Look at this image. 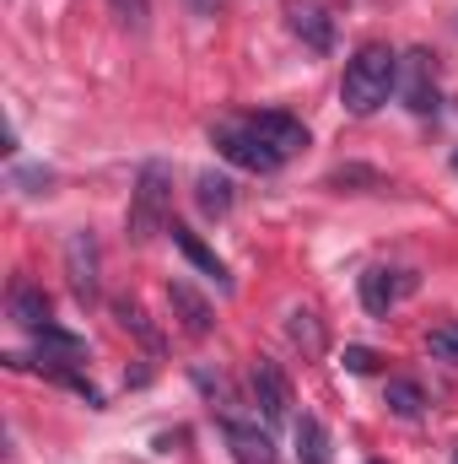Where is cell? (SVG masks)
Segmentation results:
<instances>
[{
    "mask_svg": "<svg viewBox=\"0 0 458 464\" xmlns=\"http://www.w3.org/2000/svg\"><path fill=\"white\" fill-rule=\"evenodd\" d=\"M399 98H405L410 114H421V119H432L437 109H443L432 49H410V54H399Z\"/></svg>",
    "mask_w": 458,
    "mask_h": 464,
    "instance_id": "obj_4",
    "label": "cell"
},
{
    "mask_svg": "<svg viewBox=\"0 0 458 464\" xmlns=\"http://www.w3.org/2000/svg\"><path fill=\"white\" fill-rule=\"evenodd\" d=\"M410 292H415V276H410V270L372 265V270L361 276V308H367L372 319H388V308H394L399 297H410Z\"/></svg>",
    "mask_w": 458,
    "mask_h": 464,
    "instance_id": "obj_7",
    "label": "cell"
},
{
    "mask_svg": "<svg viewBox=\"0 0 458 464\" xmlns=\"http://www.w3.org/2000/svg\"><path fill=\"white\" fill-rule=\"evenodd\" d=\"M286 335L308 351V356L324 351V330H319V314H313V308H291V314H286Z\"/></svg>",
    "mask_w": 458,
    "mask_h": 464,
    "instance_id": "obj_19",
    "label": "cell"
},
{
    "mask_svg": "<svg viewBox=\"0 0 458 464\" xmlns=\"http://www.w3.org/2000/svg\"><path fill=\"white\" fill-rule=\"evenodd\" d=\"M65 276H71V292L76 303H98V276H103V259H98V237L92 227H76L65 237Z\"/></svg>",
    "mask_w": 458,
    "mask_h": 464,
    "instance_id": "obj_5",
    "label": "cell"
},
{
    "mask_svg": "<svg viewBox=\"0 0 458 464\" xmlns=\"http://www.w3.org/2000/svg\"><path fill=\"white\" fill-rule=\"evenodd\" d=\"M388 92H399V54H394L383 38H372V44H361V49L345 60L340 103H345V114L367 119L388 103Z\"/></svg>",
    "mask_w": 458,
    "mask_h": 464,
    "instance_id": "obj_1",
    "label": "cell"
},
{
    "mask_svg": "<svg viewBox=\"0 0 458 464\" xmlns=\"http://www.w3.org/2000/svg\"><path fill=\"white\" fill-rule=\"evenodd\" d=\"M167 303H173V319L184 324V335H195V341H205L211 330H216V308L178 276V281H167Z\"/></svg>",
    "mask_w": 458,
    "mask_h": 464,
    "instance_id": "obj_10",
    "label": "cell"
},
{
    "mask_svg": "<svg viewBox=\"0 0 458 464\" xmlns=\"http://www.w3.org/2000/svg\"><path fill=\"white\" fill-rule=\"evenodd\" d=\"M297 459L302 464H329V432L319 416H302L297 421Z\"/></svg>",
    "mask_w": 458,
    "mask_h": 464,
    "instance_id": "obj_17",
    "label": "cell"
},
{
    "mask_svg": "<svg viewBox=\"0 0 458 464\" xmlns=\"http://www.w3.org/2000/svg\"><path fill=\"white\" fill-rule=\"evenodd\" d=\"M167 200H173V168L167 162H146L135 189H129V217H124L129 243H151L157 232H167Z\"/></svg>",
    "mask_w": 458,
    "mask_h": 464,
    "instance_id": "obj_2",
    "label": "cell"
},
{
    "mask_svg": "<svg viewBox=\"0 0 458 464\" xmlns=\"http://www.w3.org/2000/svg\"><path fill=\"white\" fill-rule=\"evenodd\" d=\"M114 319H119V324H124V330H129V335H135L146 351H162V335L151 330V319H146V308H140V303L119 297V303H114Z\"/></svg>",
    "mask_w": 458,
    "mask_h": 464,
    "instance_id": "obj_18",
    "label": "cell"
},
{
    "mask_svg": "<svg viewBox=\"0 0 458 464\" xmlns=\"http://www.w3.org/2000/svg\"><path fill=\"white\" fill-rule=\"evenodd\" d=\"M340 367H345V372H372V367H377V351H372V346H345Z\"/></svg>",
    "mask_w": 458,
    "mask_h": 464,
    "instance_id": "obj_23",
    "label": "cell"
},
{
    "mask_svg": "<svg viewBox=\"0 0 458 464\" xmlns=\"http://www.w3.org/2000/svg\"><path fill=\"white\" fill-rule=\"evenodd\" d=\"M383 405H388L399 421H415V416L426 411V394H421L415 378H388V383H383Z\"/></svg>",
    "mask_w": 458,
    "mask_h": 464,
    "instance_id": "obj_16",
    "label": "cell"
},
{
    "mask_svg": "<svg viewBox=\"0 0 458 464\" xmlns=\"http://www.w3.org/2000/svg\"><path fill=\"white\" fill-rule=\"evenodd\" d=\"M248 389H253V405H259V416H264L270 427L291 416V383H286V372H281L270 356H253V367H248Z\"/></svg>",
    "mask_w": 458,
    "mask_h": 464,
    "instance_id": "obj_6",
    "label": "cell"
},
{
    "mask_svg": "<svg viewBox=\"0 0 458 464\" xmlns=\"http://www.w3.org/2000/svg\"><path fill=\"white\" fill-rule=\"evenodd\" d=\"M211 146L227 157L232 168H243V173H275V168H281V157L259 140V130H253L248 119H222V124H211Z\"/></svg>",
    "mask_w": 458,
    "mask_h": 464,
    "instance_id": "obj_3",
    "label": "cell"
},
{
    "mask_svg": "<svg viewBox=\"0 0 458 464\" xmlns=\"http://www.w3.org/2000/svg\"><path fill=\"white\" fill-rule=\"evenodd\" d=\"M453 173H458V151H453Z\"/></svg>",
    "mask_w": 458,
    "mask_h": 464,
    "instance_id": "obj_25",
    "label": "cell"
},
{
    "mask_svg": "<svg viewBox=\"0 0 458 464\" xmlns=\"http://www.w3.org/2000/svg\"><path fill=\"white\" fill-rule=\"evenodd\" d=\"M109 11L129 33H146V22H151V0H109Z\"/></svg>",
    "mask_w": 458,
    "mask_h": 464,
    "instance_id": "obj_21",
    "label": "cell"
},
{
    "mask_svg": "<svg viewBox=\"0 0 458 464\" xmlns=\"http://www.w3.org/2000/svg\"><path fill=\"white\" fill-rule=\"evenodd\" d=\"M426 351H432L437 362H453V367H458V319L432 324V330H426Z\"/></svg>",
    "mask_w": 458,
    "mask_h": 464,
    "instance_id": "obj_20",
    "label": "cell"
},
{
    "mask_svg": "<svg viewBox=\"0 0 458 464\" xmlns=\"http://www.w3.org/2000/svg\"><path fill=\"white\" fill-rule=\"evenodd\" d=\"M189 5H195L200 16H216V11H222V0H189Z\"/></svg>",
    "mask_w": 458,
    "mask_h": 464,
    "instance_id": "obj_24",
    "label": "cell"
},
{
    "mask_svg": "<svg viewBox=\"0 0 458 464\" xmlns=\"http://www.w3.org/2000/svg\"><path fill=\"white\" fill-rule=\"evenodd\" d=\"M195 200H200V211H205L211 222H222L232 211V200H237V195H232V179L216 173V168H205V173L195 179Z\"/></svg>",
    "mask_w": 458,
    "mask_h": 464,
    "instance_id": "obj_15",
    "label": "cell"
},
{
    "mask_svg": "<svg viewBox=\"0 0 458 464\" xmlns=\"http://www.w3.org/2000/svg\"><path fill=\"white\" fill-rule=\"evenodd\" d=\"M286 16H291V33H297V38H308V49H319V54H329V49H335V22H329V11H324V5H313V0H291V5H286Z\"/></svg>",
    "mask_w": 458,
    "mask_h": 464,
    "instance_id": "obj_12",
    "label": "cell"
},
{
    "mask_svg": "<svg viewBox=\"0 0 458 464\" xmlns=\"http://www.w3.org/2000/svg\"><path fill=\"white\" fill-rule=\"evenodd\" d=\"M453 464H458V449H453Z\"/></svg>",
    "mask_w": 458,
    "mask_h": 464,
    "instance_id": "obj_26",
    "label": "cell"
},
{
    "mask_svg": "<svg viewBox=\"0 0 458 464\" xmlns=\"http://www.w3.org/2000/svg\"><path fill=\"white\" fill-rule=\"evenodd\" d=\"M329 184H335V189H345V184H372V189H383V173L350 162V168H335V173H329Z\"/></svg>",
    "mask_w": 458,
    "mask_h": 464,
    "instance_id": "obj_22",
    "label": "cell"
},
{
    "mask_svg": "<svg viewBox=\"0 0 458 464\" xmlns=\"http://www.w3.org/2000/svg\"><path fill=\"white\" fill-rule=\"evenodd\" d=\"M5 308H11V324H22V330H33V335L49 324V297H43V286H33V281H11Z\"/></svg>",
    "mask_w": 458,
    "mask_h": 464,
    "instance_id": "obj_14",
    "label": "cell"
},
{
    "mask_svg": "<svg viewBox=\"0 0 458 464\" xmlns=\"http://www.w3.org/2000/svg\"><path fill=\"white\" fill-rule=\"evenodd\" d=\"M167 237H173V248H178V254H184V259H189V265H195L200 276H211V281H216L222 292H232V276H227V265L216 259V248H211V243H205L200 232H189L184 222H167Z\"/></svg>",
    "mask_w": 458,
    "mask_h": 464,
    "instance_id": "obj_11",
    "label": "cell"
},
{
    "mask_svg": "<svg viewBox=\"0 0 458 464\" xmlns=\"http://www.w3.org/2000/svg\"><path fill=\"white\" fill-rule=\"evenodd\" d=\"M222 432H227V449L237 464H275V443H270L264 427H253V421H222Z\"/></svg>",
    "mask_w": 458,
    "mask_h": 464,
    "instance_id": "obj_13",
    "label": "cell"
},
{
    "mask_svg": "<svg viewBox=\"0 0 458 464\" xmlns=\"http://www.w3.org/2000/svg\"><path fill=\"white\" fill-rule=\"evenodd\" d=\"M81 362H87V341H81V335H71V330H60V324H43V330H38V367H43L49 378L71 372V367H81Z\"/></svg>",
    "mask_w": 458,
    "mask_h": 464,
    "instance_id": "obj_9",
    "label": "cell"
},
{
    "mask_svg": "<svg viewBox=\"0 0 458 464\" xmlns=\"http://www.w3.org/2000/svg\"><path fill=\"white\" fill-rule=\"evenodd\" d=\"M248 124L259 130V140L286 162V157H297L302 146H308V124L297 114H281V109H264V114H248Z\"/></svg>",
    "mask_w": 458,
    "mask_h": 464,
    "instance_id": "obj_8",
    "label": "cell"
}]
</instances>
